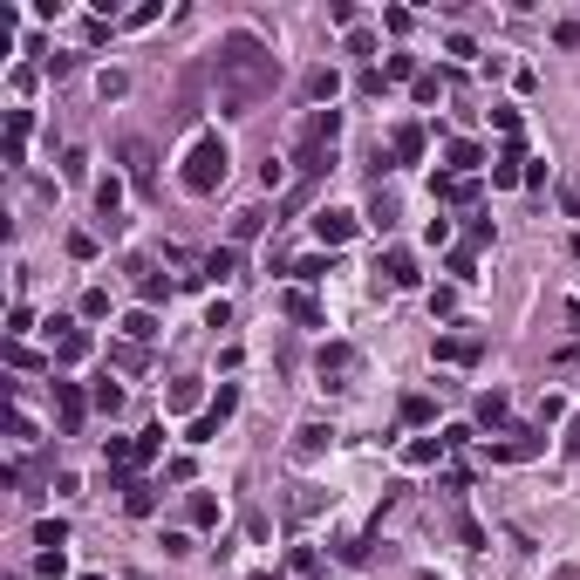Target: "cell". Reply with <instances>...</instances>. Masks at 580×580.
Listing matches in <instances>:
<instances>
[{
  "label": "cell",
  "mask_w": 580,
  "mask_h": 580,
  "mask_svg": "<svg viewBox=\"0 0 580 580\" xmlns=\"http://www.w3.org/2000/svg\"><path fill=\"white\" fill-rule=\"evenodd\" d=\"M485 335H437V362H478Z\"/></svg>",
  "instance_id": "obj_7"
},
{
  "label": "cell",
  "mask_w": 580,
  "mask_h": 580,
  "mask_svg": "<svg viewBox=\"0 0 580 580\" xmlns=\"http://www.w3.org/2000/svg\"><path fill=\"white\" fill-rule=\"evenodd\" d=\"M28 130H34V117H28V109H14V117H7V164H21V151H28Z\"/></svg>",
  "instance_id": "obj_15"
},
{
  "label": "cell",
  "mask_w": 580,
  "mask_h": 580,
  "mask_svg": "<svg viewBox=\"0 0 580 580\" xmlns=\"http://www.w3.org/2000/svg\"><path fill=\"white\" fill-rule=\"evenodd\" d=\"M451 274H458V280H472V274H478V260H472V246H458V253H451Z\"/></svg>",
  "instance_id": "obj_40"
},
{
  "label": "cell",
  "mask_w": 580,
  "mask_h": 580,
  "mask_svg": "<svg viewBox=\"0 0 580 580\" xmlns=\"http://www.w3.org/2000/svg\"><path fill=\"white\" fill-rule=\"evenodd\" d=\"M130 444H137V458H130V464H151L157 451H164V430H144V437H130Z\"/></svg>",
  "instance_id": "obj_29"
},
{
  "label": "cell",
  "mask_w": 580,
  "mask_h": 580,
  "mask_svg": "<svg viewBox=\"0 0 580 580\" xmlns=\"http://www.w3.org/2000/svg\"><path fill=\"white\" fill-rule=\"evenodd\" d=\"M430 416H437L430 397H403V424H430Z\"/></svg>",
  "instance_id": "obj_30"
},
{
  "label": "cell",
  "mask_w": 580,
  "mask_h": 580,
  "mask_svg": "<svg viewBox=\"0 0 580 580\" xmlns=\"http://www.w3.org/2000/svg\"><path fill=\"white\" fill-rule=\"evenodd\" d=\"M123 157H130V178L151 192V144H123Z\"/></svg>",
  "instance_id": "obj_22"
},
{
  "label": "cell",
  "mask_w": 580,
  "mask_h": 580,
  "mask_svg": "<svg viewBox=\"0 0 580 580\" xmlns=\"http://www.w3.org/2000/svg\"><path fill=\"white\" fill-rule=\"evenodd\" d=\"M171 410H199V382H171Z\"/></svg>",
  "instance_id": "obj_33"
},
{
  "label": "cell",
  "mask_w": 580,
  "mask_h": 580,
  "mask_svg": "<svg viewBox=\"0 0 580 580\" xmlns=\"http://www.w3.org/2000/svg\"><path fill=\"white\" fill-rule=\"evenodd\" d=\"M212 437H219V416H212V410H205V416H199V424H192V437H184V444H212Z\"/></svg>",
  "instance_id": "obj_38"
},
{
  "label": "cell",
  "mask_w": 580,
  "mask_h": 580,
  "mask_svg": "<svg viewBox=\"0 0 580 580\" xmlns=\"http://www.w3.org/2000/svg\"><path fill=\"white\" fill-rule=\"evenodd\" d=\"M430 192H437L444 205H472L478 199V178H430Z\"/></svg>",
  "instance_id": "obj_13"
},
{
  "label": "cell",
  "mask_w": 580,
  "mask_h": 580,
  "mask_svg": "<svg viewBox=\"0 0 580 580\" xmlns=\"http://www.w3.org/2000/svg\"><path fill=\"white\" fill-rule=\"evenodd\" d=\"M505 416H512V403H505L499 389H491V397H478V424H485V430H499Z\"/></svg>",
  "instance_id": "obj_21"
},
{
  "label": "cell",
  "mask_w": 580,
  "mask_h": 580,
  "mask_svg": "<svg viewBox=\"0 0 580 580\" xmlns=\"http://www.w3.org/2000/svg\"><path fill=\"white\" fill-rule=\"evenodd\" d=\"M205 274H212V280H232V274H239V246H219L212 260H205Z\"/></svg>",
  "instance_id": "obj_24"
},
{
  "label": "cell",
  "mask_w": 580,
  "mask_h": 580,
  "mask_svg": "<svg viewBox=\"0 0 580 580\" xmlns=\"http://www.w3.org/2000/svg\"><path fill=\"white\" fill-rule=\"evenodd\" d=\"M566 458H580V424H566Z\"/></svg>",
  "instance_id": "obj_41"
},
{
  "label": "cell",
  "mask_w": 580,
  "mask_h": 580,
  "mask_svg": "<svg viewBox=\"0 0 580 580\" xmlns=\"http://www.w3.org/2000/svg\"><path fill=\"white\" fill-rule=\"evenodd\" d=\"M274 82H280V61H274V48H267L260 34L232 28L226 42H219V103H226V109L246 117L253 103L274 96Z\"/></svg>",
  "instance_id": "obj_1"
},
{
  "label": "cell",
  "mask_w": 580,
  "mask_h": 580,
  "mask_svg": "<svg viewBox=\"0 0 580 580\" xmlns=\"http://www.w3.org/2000/svg\"><path fill=\"white\" fill-rule=\"evenodd\" d=\"M55 410H61V430L76 437V430H82V416H89V397H82L76 382H55Z\"/></svg>",
  "instance_id": "obj_5"
},
{
  "label": "cell",
  "mask_w": 580,
  "mask_h": 580,
  "mask_svg": "<svg viewBox=\"0 0 580 580\" xmlns=\"http://www.w3.org/2000/svg\"><path fill=\"white\" fill-rule=\"evenodd\" d=\"M260 226H267L260 212H239V219H232V246H246V239H260Z\"/></svg>",
  "instance_id": "obj_27"
},
{
  "label": "cell",
  "mask_w": 580,
  "mask_h": 580,
  "mask_svg": "<svg viewBox=\"0 0 580 580\" xmlns=\"http://www.w3.org/2000/svg\"><path fill=\"white\" fill-rule=\"evenodd\" d=\"M437 96H444V76H437V69H424V76H416V103H437Z\"/></svg>",
  "instance_id": "obj_32"
},
{
  "label": "cell",
  "mask_w": 580,
  "mask_h": 580,
  "mask_svg": "<svg viewBox=\"0 0 580 580\" xmlns=\"http://www.w3.org/2000/svg\"><path fill=\"white\" fill-rule=\"evenodd\" d=\"M376 274L389 280V287H410V280H416V260H410V253H403V246H389V253H382V260H376Z\"/></svg>",
  "instance_id": "obj_8"
},
{
  "label": "cell",
  "mask_w": 580,
  "mask_h": 580,
  "mask_svg": "<svg viewBox=\"0 0 580 580\" xmlns=\"http://www.w3.org/2000/svg\"><path fill=\"white\" fill-rule=\"evenodd\" d=\"M89 403H96V410H109V416H117V410H123V389H117V382H96V389H89Z\"/></svg>",
  "instance_id": "obj_28"
},
{
  "label": "cell",
  "mask_w": 580,
  "mask_h": 580,
  "mask_svg": "<svg viewBox=\"0 0 580 580\" xmlns=\"http://www.w3.org/2000/svg\"><path fill=\"white\" fill-rule=\"evenodd\" d=\"M151 485H137V478H123V512H130V519H144V512H151Z\"/></svg>",
  "instance_id": "obj_20"
},
{
  "label": "cell",
  "mask_w": 580,
  "mask_h": 580,
  "mask_svg": "<svg viewBox=\"0 0 580 580\" xmlns=\"http://www.w3.org/2000/svg\"><path fill=\"white\" fill-rule=\"evenodd\" d=\"M192 526H219V499H205V491H199V499H192Z\"/></svg>",
  "instance_id": "obj_34"
},
{
  "label": "cell",
  "mask_w": 580,
  "mask_h": 580,
  "mask_svg": "<svg viewBox=\"0 0 580 580\" xmlns=\"http://www.w3.org/2000/svg\"><path fill=\"white\" fill-rule=\"evenodd\" d=\"M444 157H451V178H472V171L485 164V151H478L472 137H451V144H444Z\"/></svg>",
  "instance_id": "obj_10"
},
{
  "label": "cell",
  "mask_w": 580,
  "mask_h": 580,
  "mask_svg": "<svg viewBox=\"0 0 580 580\" xmlns=\"http://www.w3.org/2000/svg\"><path fill=\"white\" fill-rule=\"evenodd\" d=\"M117 212H123V184H117V178H103V184H96V219H103V226L117 232V226H123Z\"/></svg>",
  "instance_id": "obj_12"
},
{
  "label": "cell",
  "mask_w": 580,
  "mask_h": 580,
  "mask_svg": "<svg viewBox=\"0 0 580 580\" xmlns=\"http://www.w3.org/2000/svg\"><path fill=\"white\" fill-rule=\"evenodd\" d=\"M491 123H499V130H505V137H512V144H519V109H512V103H499V109H491Z\"/></svg>",
  "instance_id": "obj_35"
},
{
  "label": "cell",
  "mask_w": 580,
  "mask_h": 580,
  "mask_svg": "<svg viewBox=\"0 0 580 580\" xmlns=\"http://www.w3.org/2000/svg\"><path fill=\"white\" fill-rule=\"evenodd\" d=\"M61 539H69V526H61V519H42V526H34V547H42V553H61Z\"/></svg>",
  "instance_id": "obj_25"
},
{
  "label": "cell",
  "mask_w": 580,
  "mask_h": 580,
  "mask_svg": "<svg viewBox=\"0 0 580 580\" xmlns=\"http://www.w3.org/2000/svg\"><path fill=\"white\" fill-rule=\"evenodd\" d=\"M301 89H307V103H335V89H341V76H335V69H314V76H307V82H301Z\"/></svg>",
  "instance_id": "obj_16"
},
{
  "label": "cell",
  "mask_w": 580,
  "mask_h": 580,
  "mask_svg": "<svg viewBox=\"0 0 580 580\" xmlns=\"http://www.w3.org/2000/svg\"><path fill=\"white\" fill-rule=\"evenodd\" d=\"M355 362H362V355H355L349 341H321V376H355Z\"/></svg>",
  "instance_id": "obj_11"
},
{
  "label": "cell",
  "mask_w": 580,
  "mask_h": 580,
  "mask_svg": "<svg viewBox=\"0 0 580 580\" xmlns=\"http://www.w3.org/2000/svg\"><path fill=\"white\" fill-rule=\"evenodd\" d=\"M382 76H389V82L410 76V82H416V55H389V61H382Z\"/></svg>",
  "instance_id": "obj_31"
},
{
  "label": "cell",
  "mask_w": 580,
  "mask_h": 580,
  "mask_svg": "<svg viewBox=\"0 0 580 580\" xmlns=\"http://www.w3.org/2000/svg\"><path fill=\"white\" fill-rule=\"evenodd\" d=\"M389 157H397V164H416V157H424V130H416V123H397V130H389Z\"/></svg>",
  "instance_id": "obj_9"
},
{
  "label": "cell",
  "mask_w": 580,
  "mask_h": 580,
  "mask_svg": "<svg viewBox=\"0 0 580 580\" xmlns=\"http://www.w3.org/2000/svg\"><path fill=\"white\" fill-rule=\"evenodd\" d=\"M34 574H42V580H61V574H69V560H61V553H42V560H34Z\"/></svg>",
  "instance_id": "obj_37"
},
{
  "label": "cell",
  "mask_w": 580,
  "mask_h": 580,
  "mask_svg": "<svg viewBox=\"0 0 580 580\" xmlns=\"http://www.w3.org/2000/svg\"><path fill=\"white\" fill-rule=\"evenodd\" d=\"M82 580H103V574H82Z\"/></svg>",
  "instance_id": "obj_42"
},
{
  "label": "cell",
  "mask_w": 580,
  "mask_h": 580,
  "mask_svg": "<svg viewBox=\"0 0 580 580\" xmlns=\"http://www.w3.org/2000/svg\"><path fill=\"white\" fill-rule=\"evenodd\" d=\"M539 451H547V437H533V430H512L505 444H485L491 464H526V458H539Z\"/></svg>",
  "instance_id": "obj_4"
},
{
  "label": "cell",
  "mask_w": 580,
  "mask_h": 580,
  "mask_svg": "<svg viewBox=\"0 0 580 580\" xmlns=\"http://www.w3.org/2000/svg\"><path fill=\"white\" fill-rule=\"evenodd\" d=\"M335 137H341V109H314V117L301 123V144H294V164L314 178V171L335 164Z\"/></svg>",
  "instance_id": "obj_2"
},
{
  "label": "cell",
  "mask_w": 580,
  "mask_h": 580,
  "mask_svg": "<svg viewBox=\"0 0 580 580\" xmlns=\"http://www.w3.org/2000/svg\"><path fill=\"white\" fill-rule=\"evenodd\" d=\"M82 355H89V335H82V328H61L55 335V362H82Z\"/></svg>",
  "instance_id": "obj_18"
},
{
  "label": "cell",
  "mask_w": 580,
  "mask_h": 580,
  "mask_svg": "<svg viewBox=\"0 0 580 580\" xmlns=\"http://www.w3.org/2000/svg\"><path fill=\"white\" fill-rule=\"evenodd\" d=\"M328 444H335V430H328V424H307L301 430V458H314V451H328Z\"/></svg>",
  "instance_id": "obj_26"
},
{
  "label": "cell",
  "mask_w": 580,
  "mask_h": 580,
  "mask_svg": "<svg viewBox=\"0 0 580 580\" xmlns=\"http://www.w3.org/2000/svg\"><path fill=\"white\" fill-rule=\"evenodd\" d=\"M82 314L103 321V314H109V294H103V287H89V294H82Z\"/></svg>",
  "instance_id": "obj_36"
},
{
  "label": "cell",
  "mask_w": 580,
  "mask_h": 580,
  "mask_svg": "<svg viewBox=\"0 0 580 580\" xmlns=\"http://www.w3.org/2000/svg\"><path fill=\"white\" fill-rule=\"evenodd\" d=\"M314 232H321L328 246H341V239L355 232V212H341V205H321V212H314Z\"/></svg>",
  "instance_id": "obj_6"
},
{
  "label": "cell",
  "mask_w": 580,
  "mask_h": 580,
  "mask_svg": "<svg viewBox=\"0 0 580 580\" xmlns=\"http://www.w3.org/2000/svg\"><path fill=\"white\" fill-rule=\"evenodd\" d=\"M226 164H232L226 137L205 130V137L192 144V157H184V192H219V184H226Z\"/></svg>",
  "instance_id": "obj_3"
},
{
  "label": "cell",
  "mask_w": 580,
  "mask_h": 580,
  "mask_svg": "<svg viewBox=\"0 0 580 580\" xmlns=\"http://www.w3.org/2000/svg\"><path fill=\"white\" fill-rule=\"evenodd\" d=\"M444 451H451V430H444V437H416L410 451H403V458H410V464H437Z\"/></svg>",
  "instance_id": "obj_19"
},
{
  "label": "cell",
  "mask_w": 580,
  "mask_h": 580,
  "mask_svg": "<svg viewBox=\"0 0 580 580\" xmlns=\"http://www.w3.org/2000/svg\"><path fill=\"white\" fill-rule=\"evenodd\" d=\"M519 164H526V157H519V144H505V151H499V164H491V184H519V178H526Z\"/></svg>",
  "instance_id": "obj_17"
},
{
  "label": "cell",
  "mask_w": 580,
  "mask_h": 580,
  "mask_svg": "<svg viewBox=\"0 0 580 580\" xmlns=\"http://www.w3.org/2000/svg\"><path fill=\"white\" fill-rule=\"evenodd\" d=\"M280 314H294V321H307V328H321L314 294H301V287H287V294H280Z\"/></svg>",
  "instance_id": "obj_14"
},
{
  "label": "cell",
  "mask_w": 580,
  "mask_h": 580,
  "mask_svg": "<svg viewBox=\"0 0 580 580\" xmlns=\"http://www.w3.org/2000/svg\"><path fill=\"white\" fill-rule=\"evenodd\" d=\"M28 328H34V314H28V307H7V335L21 341V335H28Z\"/></svg>",
  "instance_id": "obj_39"
},
{
  "label": "cell",
  "mask_w": 580,
  "mask_h": 580,
  "mask_svg": "<svg viewBox=\"0 0 580 580\" xmlns=\"http://www.w3.org/2000/svg\"><path fill=\"white\" fill-rule=\"evenodd\" d=\"M123 335H130V341H151V335H157V314H151V307H137V314H123Z\"/></svg>",
  "instance_id": "obj_23"
}]
</instances>
